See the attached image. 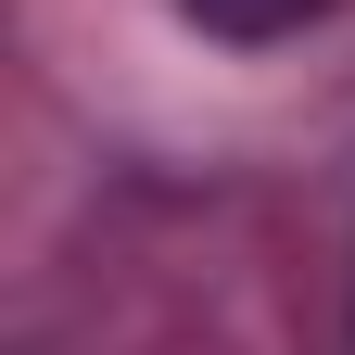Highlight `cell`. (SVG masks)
<instances>
[{"label": "cell", "mask_w": 355, "mask_h": 355, "mask_svg": "<svg viewBox=\"0 0 355 355\" xmlns=\"http://www.w3.org/2000/svg\"><path fill=\"white\" fill-rule=\"evenodd\" d=\"M203 38H229V51H266V38H304L318 13H343V0H178Z\"/></svg>", "instance_id": "1"}]
</instances>
